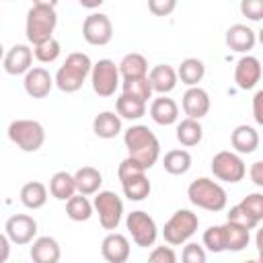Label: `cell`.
<instances>
[{"label": "cell", "mask_w": 263, "mask_h": 263, "mask_svg": "<svg viewBox=\"0 0 263 263\" xmlns=\"http://www.w3.org/2000/svg\"><path fill=\"white\" fill-rule=\"evenodd\" d=\"M123 142L129 152L127 158L134 160L140 168L148 171L156 164L160 156V142L148 125H132L129 129H125Z\"/></svg>", "instance_id": "1"}, {"label": "cell", "mask_w": 263, "mask_h": 263, "mask_svg": "<svg viewBox=\"0 0 263 263\" xmlns=\"http://www.w3.org/2000/svg\"><path fill=\"white\" fill-rule=\"evenodd\" d=\"M58 25V14H55V2H43L37 0L27 12V25L25 33L29 43L41 45L53 37V29Z\"/></svg>", "instance_id": "2"}, {"label": "cell", "mask_w": 263, "mask_h": 263, "mask_svg": "<svg viewBox=\"0 0 263 263\" xmlns=\"http://www.w3.org/2000/svg\"><path fill=\"white\" fill-rule=\"evenodd\" d=\"M92 70V62L86 53L82 51H74L66 58V62L60 66V70L55 72L53 84L62 90V92H76L82 88L86 76Z\"/></svg>", "instance_id": "3"}, {"label": "cell", "mask_w": 263, "mask_h": 263, "mask_svg": "<svg viewBox=\"0 0 263 263\" xmlns=\"http://www.w3.org/2000/svg\"><path fill=\"white\" fill-rule=\"evenodd\" d=\"M187 197L193 205L208 212H222L228 203V195L224 187L208 177H199L191 181V185L187 187Z\"/></svg>", "instance_id": "4"}, {"label": "cell", "mask_w": 263, "mask_h": 263, "mask_svg": "<svg viewBox=\"0 0 263 263\" xmlns=\"http://www.w3.org/2000/svg\"><path fill=\"white\" fill-rule=\"evenodd\" d=\"M117 177H119L121 189L129 201H142L150 195L152 187H150V181L146 177V171L140 168L134 160H129V158L121 160V164L117 168Z\"/></svg>", "instance_id": "5"}, {"label": "cell", "mask_w": 263, "mask_h": 263, "mask_svg": "<svg viewBox=\"0 0 263 263\" xmlns=\"http://www.w3.org/2000/svg\"><path fill=\"white\" fill-rule=\"evenodd\" d=\"M8 140L23 152H35L45 142V129L35 119H14L8 125Z\"/></svg>", "instance_id": "6"}, {"label": "cell", "mask_w": 263, "mask_h": 263, "mask_svg": "<svg viewBox=\"0 0 263 263\" xmlns=\"http://www.w3.org/2000/svg\"><path fill=\"white\" fill-rule=\"evenodd\" d=\"M197 226H199L197 214H193L191 210H177V212L168 218V222L164 224L162 236H164V240H166L168 245L177 247V245L187 242V240L195 234Z\"/></svg>", "instance_id": "7"}, {"label": "cell", "mask_w": 263, "mask_h": 263, "mask_svg": "<svg viewBox=\"0 0 263 263\" xmlns=\"http://www.w3.org/2000/svg\"><path fill=\"white\" fill-rule=\"evenodd\" d=\"M210 168H212L214 177H218L220 181H226V183H238L247 175L245 160L236 152H230V150H222V152L214 154Z\"/></svg>", "instance_id": "8"}, {"label": "cell", "mask_w": 263, "mask_h": 263, "mask_svg": "<svg viewBox=\"0 0 263 263\" xmlns=\"http://www.w3.org/2000/svg\"><path fill=\"white\" fill-rule=\"evenodd\" d=\"M92 208L99 214V222L105 230H115L123 216V201L115 191H99L95 195Z\"/></svg>", "instance_id": "9"}, {"label": "cell", "mask_w": 263, "mask_h": 263, "mask_svg": "<svg viewBox=\"0 0 263 263\" xmlns=\"http://www.w3.org/2000/svg\"><path fill=\"white\" fill-rule=\"evenodd\" d=\"M90 82H92V90L99 97H111L115 95L117 86H119V70L115 66L113 60H99L97 64H92L90 70Z\"/></svg>", "instance_id": "10"}, {"label": "cell", "mask_w": 263, "mask_h": 263, "mask_svg": "<svg viewBox=\"0 0 263 263\" xmlns=\"http://www.w3.org/2000/svg\"><path fill=\"white\" fill-rule=\"evenodd\" d=\"M125 226L138 247H152L156 242L158 228H156V222L152 220V216H148L146 212L136 210V212L127 214Z\"/></svg>", "instance_id": "11"}, {"label": "cell", "mask_w": 263, "mask_h": 263, "mask_svg": "<svg viewBox=\"0 0 263 263\" xmlns=\"http://www.w3.org/2000/svg\"><path fill=\"white\" fill-rule=\"evenodd\" d=\"M82 37L90 45H107L113 37L111 18L103 12H92L82 23Z\"/></svg>", "instance_id": "12"}, {"label": "cell", "mask_w": 263, "mask_h": 263, "mask_svg": "<svg viewBox=\"0 0 263 263\" xmlns=\"http://www.w3.org/2000/svg\"><path fill=\"white\" fill-rule=\"evenodd\" d=\"M6 236L14 245H29L37 234V222L29 214H14L6 220Z\"/></svg>", "instance_id": "13"}, {"label": "cell", "mask_w": 263, "mask_h": 263, "mask_svg": "<svg viewBox=\"0 0 263 263\" xmlns=\"http://www.w3.org/2000/svg\"><path fill=\"white\" fill-rule=\"evenodd\" d=\"M261 80V62L255 55H242L234 68V82L242 90H251Z\"/></svg>", "instance_id": "14"}, {"label": "cell", "mask_w": 263, "mask_h": 263, "mask_svg": "<svg viewBox=\"0 0 263 263\" xmlns=\"http://www.w3.org/2000/svg\"><path fill=\"white\" fill-rule=\"evenodd\" d=\"M101 255L107 263H125L129 259V240L119 232H111L101 242Z\"/></svg>", "instance_id": "15"}, {"label": "cell", "mask_w": 263, "mask_h": 263, "mask_svg": "<svg viewBox=\"0 0 263 263\" xmlns=\"http://www.w3.org/2000/svg\"><path fill=\"white\" fill-rule=\"evenodd\" d=\"M31 62H33V49L29 45H12L6 53H4V70L12 76L18 74H27L31 70Z\"/></svg>", "instance_id": "16"}, {"label": "cell", "mask_w": 263, "mask_h": 263, "mask_svg": "<svg viewBox=\"0 0 263 263\" xmlns=\"http://www.w3.org/2000/svg\"><path fill=\"white\" fill-rule=\"evenodd\" d=\"M23 86H25V92L33 99H43L49 95L51 86H53V78L51 74L45 70V68H31L27 74H25V80H23Z\"/></svg>", "instance_id": "17"}, {"label": "cell", "mask_w": 263, "mask_h": 263, "mask_svg": "<svg viewBox=\"0 0 263 263\" xmlns=\"http://www.w3.org/2000/svg\"><path fill=\"white\" fill-rule=\"evenodd\" d=\"M183 111H185V115L189 119H197L199 121L210 111V95L199 86L187 88L185 95H183Z\"/></svg>", "instance_id": "18"}, {"label": "cell", "mask_w": 263, "mask_h": 263, "mask_svg": "<svg viewBox=\"0 0 263 263\" xmlns=\"http://www.w3.org/2000/svg\"><path fill=\"white\" fill-rule=\"evenodd\" d=\"M255 41H257V35L251 27L247 25H232L228 27L226 31V45L232 49V51H238V53H249L253 47H255Z\"/></svg>", "instance_id": "19"}, {"label": "cell", "mask_w": 263, "mask_h": 263, "mask_svg": "<svg viewBox=\"0 0 263 263\" xmlns=\"http://www.w3.org/2000/svg\"><path fill=\"white\" fill-rule=\"evenodd\" d=\"M29 255H31L33 263H58L60 257H62V251H60V245H58L55 238L39 236V238L33 240Z\"/></svg>", "instance_id": "20"}, {"label": "cell", "mask_w": 263, "mask_h": 263, "mask_svg": "<svg viewBox=\"0 0 263 263\" xmlns=\"http://www.w3.org/2000/svg\"><path fill=\"white\" fill-rule=\"evenodd\" d=\"M148 80H150L152 92L166 95L177 86V70L173 66H168V64H158V66H154L150 70Z\"/></svg>", "instance_id": "21"}, {"label": "cell", "mask_w": 263, "mask_h": 263, "mask_svg": "<svg viewBox=\"0 0 263 263\" xmlns=\"http://www.w3.org/2000/svg\"><path fill=\"white\" fill-rule=\"evenodd\" d=\"M150 117L158 125H171L179 117V107H177V103L173 99H168L166 95H160L150 105Z\"/></svg>", "instance_id": "22"}, {"label": "cell", "mask_w": 263, "mask_h": 263, "mask_svg": "<svg viewBox=\"0 0 263 263\" xmlns=\"http://www.w3.org/2000/svg\"><path fill=\"white\" fill-rule=\"evenodd\" d=\"M230 144L238 154H251L259 148V134L251 125H236L230 134Z\"/></svg>", "instance_id": "23"}, {"label": "cell", "mask_w": 263, "mask_h": 263, "mask_svg": "<svg viewBox=\"0 0 263 263\" xmlns=\"http://www.w3.org/2000/svg\"><path fill=\"white\" fill-rule=\"evenodd\" d=\"M72 177H74L76 191H78L80 195L99 193V189H101V185H103V175H101L95 166H82V168H78Z\"/></svg>", "instance_id": "24"}, {"label": "cell", "mask_w": 263, "mask_h": 263, "mask_svg": "<svg viewBox=\"0 0 263 263\" xmlns=\"http://www.w3.org/2000/svg\"><path fill=\"white\" fill-rule=\"evenodd\" d=\"M92 132H95L99 138H103V140L115 138V136L121 132V119H119V115L113 113V111H103V113H99V115L95 117V121H92Z\"/></svg>", "instance_id": "25"}, {"label": "cell", "mask_w": 263, "mask_h": 263, "mask_svg": "<svg viewBox=\"0 0 263 263\" xmlns=\"http://www.w3.org/2000/svg\"><path fill=\"white\" fill-rule=\"evenodd\" d=\"M117 70H119V76H123V80L142 78V76H148V62L142 53H127L119 62Z\"/></svg>", "instance_id": "26"}, {"label": "cell", "mask_w": 263, "mask_h": 263, "mask_svg": "<svg viewBox=\"0 0 263 263\" xmlns=\"http://www.w3.org/2000/svg\"><path fill=\"white\" fill-rule=\"evenodd\" d=\"M203 74H205L203 62L197 58H187L181 62V66L177 70V80H181L183 84H187L191 88V86H197V82H201Z\"/></svg>", "instance_id": "27"}, {"label": "cell", "mask_w": 263, "mask_h": 263, "mask_svg": "<svg viewBox=\"0 0 263 263\" xmlns=\"http://www.w3.org/2000/svg\"><path fill=\"white\" fill-rule=\"evenodd\" d=\"M21 201L29 210H39L47 201V187L39 181H29L21 189Z\"/></svg>", "instance_id": "28"}, {"label": "cell", "mask_w": 263, "mask_h": 263, "mask_svg": "<svg viewBox=\"0 0 263 263\" xmlns=\"http://www.w3.org/2000/svg\"><path fill=\"white\" fill-rule=\"evenodd\" d=\"M49 193L60 199V201H68L74 193H76V185H74V177L66 171H58L51 179H49Z\"/></svg>", "instance_id": "29"}, {"label": "cell", "mask_w": 263, "mask_h": 263, "mask_svg": "<svg viewBox=\"0 0 263 263\" xmlns=\"http://www.w3.org/2000/svg\"><path fill=\"white\" fill-rule=\"evenodd\" d=\"M201 136H203V127L197 119H189L185 117L179 125H177V140L181 146L185 148H191V146H197L201 142Z\"/></svg>", "instance_id": "30"}, {"label": "cell", "mask_w": 263, "mask_h": 263, "mask_svg": "<svg viewBox=\"0 0 263 263\" xmlns=\"http://www.w3.org/2000/svg\"><path fill=\"white\" fill-rule=\"evenodd\" d=\"M162 166L168 175H185L191 168V154L187 150H168L162 158Z\"/></svg>", "instance_id": "31"}, {"label": "cell", "mask_w": 263, "mask_h": 263, "mask_svg": "<svg viewBox=\"0 0 263 263\" xmlns=\"http://www.w3.org/2000/svg\"><path fill=\"white\" fill-rule=\"evenodd\" d=\"M66 214L70 220L74 222H86L92 216V203L86 199V195L74 193L68 201H66Z\"/></svg>", "instance_id": "32"}, {"label": "cell", "mask_w": 263, "mask_h": 263, "mask_svg": "<svg viewBox=\"0 0 263 263\" xmlns=\"http://www.w3.org/2000/svg\"><path fill=\"white\" fill-rule=\"evenodd\" d=\"M115 109H117L119 119L123 117V119L134 121V119H140V117L146 113V103H142V101H138V99L127 97V95L121 92V97H119L117 103H115Z\"/></svg>", "instance_id": "33"}, {"label": "cell", "mask_w": 263, "mask_h": 263, "mask_svg": "<svg viewBox=\"0 0 263 263\" xmlns=\"http://www.w3.org/2000/svg\"><path fill=\"white\" fill-rule=\"evenodd\" d=\"M222 228H224V238H226V251L236 253V251H242L249 245V240H251L249 230H245L240 226H234L230 222L222 224Z\"/></svg>", "instance_id": "34"}, {"label": "cell", "mask_w": 263, "mask_h": 263, "mask_svg": "<svg viewBox=\"0 0 263 263\" xmlns=\"http://www.w3.org/2000/svg\"><path fill=\"white\" fill-rule=\"evenodd\" d=\"M123 95L127 97H134L142 103H146L148 99H152V86H150V80L148 76H142V78H132V80H123Z\"/></svg>", "instance_id": "35"}, {"label": "cell", "mask_w": 263, "mask_h": 263, "mask_svg": "<svg viewBox=\"0 0 263 263\" xmlns=\"http://www.w3.org/2000/svg\"><path fill=\"white\" fill-rule=\"evenodd\" d=\"M203 247L212 253H222L226 251V238H224V228L222 226H210L203 232Z\"/></svg>", "instance_id": "36"}, {"label": "cell", "mask_w": 263, "mask_h": 263, "mask_svg": "<svg viewBox=\"0 0 263 263\" xmlns=\"http://www.w3.org/2000/svg\"><path fill=\"white\" fill-rule=\"evenodd\" d=\"M60 51H62L60 41L51 37L49 41H45V43H41V45H35L33 55H35V58H37L41 64H51V62H55V60H58Z\"/></svg>", "instance_id": "37"}, {"label": "cell", "mask_w": 263, "mask_h": 263, "mask_svg": "<svg viewBox=\"0 0 263 263\" xmlns=\"http://www.w3.org/2000/svg\"><path fill=\"white\" fill-rule=\"evenodd\" d=\"M226 222H230V224H234V226H240V228H245V230H253V228H257V224H259V222H257L251 214H247L240 205H232V208H230Z\"/></svg>", "instance_id": "38"}, {"label": "cell", "mask_w": 263, "mask_h": 263, "mask_svg": "<svg viewBox=\"0 0 263 263\" xmlns=\"http://www.w3.org/2000/svg\"><path fill=\"white\" fill-rule=\"evenodd\" d=\"M238 205H240L247 214H251L257 222L263 220V193H249Z\"/></svg>", "instance_id": "39"}, {"label": "cell", "mask_w": 263, "mask_h": 263, "mask_svg": "<svg viewBox=\"0 0 263 263\" xmlns=\"http://www.w3.org/2000/svg\"><path fill=\"white\" fill-rule=\"evenodd\" d=\"M181 263H205V251L197 242H189L183 247Z\"/></svg>", "instance_id": "40"}, {"label": "cell", "mask_w": 263, "mask_h": 263, "mask_svg": "<svg viewBox=\"0 0 263 263\" xmlns=\"http://www.w3.org/2000/svg\"><path fill=\"white\" fill-rule=\"evenodd\" d=\"M148 263H177V253L171 247H154L148 255Z\"/></svg>", "instance_id": "41"}, {"label": "cell", "mask_w": 263, "mask_h": 263, "mask_svg": "<svg viewBox=\"0 0 263 263\" xmlns=\"http://www.w3.org/2000/svg\"><path fill=\"white\" fill-rule=\"evenodd\" d=\"M240 12L249 21H261L263 18V2L261 0H242L240 2Z\"/></svg>", "instance_id": "42"}, {"label": "cell", "mask_w": 263, "mask_h": 263, "mask_svg": "<svg viewBox=\"0 0 263 263\" xmlns=\"http://www.w3.org/2000/svg\"><path fill=\"white\" fill-rule=\"evenodd\" d=\"M177 8L175 0H148V10L156 16H168Z\"/></svg>", "instance_id": "43"}, {"label": "cell", "mask_w": 263, "mask_h": 263, "mask_svg": "<svg viewBox=\"0 0 263 263\" xmlns=\"http://www.w3.org/2000/svg\"><path fill=\"white\" fill-rule=\"evenodd\" d=\"M251 181L257 185V187H263V162L257 160L251 164Z\"/></svg>", "instance_id": "44"}, {"label": "cell", "mask_w": 263, "mask_h": 263, "mask_svg": "<svg viewBox=\"0 0 263 263\" xmlns=\"http://www.w3.org/2000/svg\"><path fill=\"white\" fill-rule=\"evenodd\" d=\"M10 257V240L6 234L0 232V263H6Z\"/></svg>", "instance_id": "45"}, {"label": "cell", "mask_w": 263, "mask_h": 263, "mask_svg": "<svg viewBox=\"0 0 263 263\" xmlns=\"http://www.w3.org/2000/svg\"><path fill=\"white\" fill-rule=\"evenodd\" d=\"M261 99H263V92L259 90V92L255 95V99H253V113H255V121H257V123H263V115H261V109H259Z\"/></svg>", "instance_id": "46"}, {"label": "cell", "mask_w": 263, "mask_h": 263, "mask_svg": "<svg viewBox=\"0 0 263 263\" xmlns=\"http://www.w3.org/2000/svg\"><path fill=\"white\" fill-rule=\"evenodd\" d=\"M0 60H4V47H2V43H0Z\"/></svg>", "instance_id": "47"}, {"label": "cell", "mask_w": 263, "mask_h": 263, "mask_svg": "<svg viewBox=\"0 0 263 263\" xmlns=\"http://www.w3.org/2000/svg\"><path fill=\"white\" fill-rule=\"evenodd\" d=\"M245 263H261L259 259H251V261H245Z\"/></svg>", "instance_id": "48"}]
</instances>
